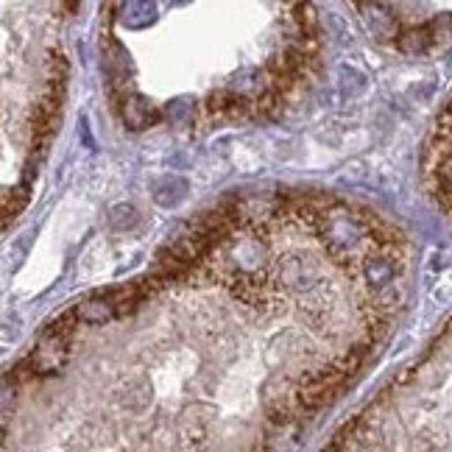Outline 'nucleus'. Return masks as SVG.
<instances>
[{"instance_id":"f257e3e1","label":"nucleus","mask_w":452,"mask_h":452,"mask_svg":"<svg viewBox=\"0 0 452 452\" xmlns=\"http://www.w3.org/2000/svg\"><path fill=\"white\" fill-rule=\"evenodd\" d=\"M424 182L430 196L452 215V98L439 114L424 151Z\"/></svg>"},{"instance_id":"f03ea898","label":"nucleus","mask_w":452,"mask_h":452,"mask_svg":"<svg viewBox=\"0 0 452 452\" xmlns=\"http://www.w3.org/2000/svg\"><path fill=\"white\" fill-rule=\"evenodd\" d=\"M416 14L402 17L394 40L405 51H424L430 45L452 40V6H430L433 14H424L422 6H410Z\"/></svg>"}]
</instances>
